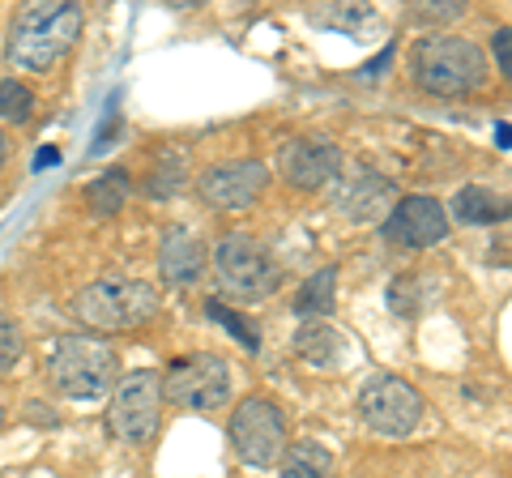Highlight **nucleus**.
Here are the masks:
<instances>
[{"mask_svg":"<svg viewBox=\"0 0 512 478\" xmlns=\"http://www.w3.org/2000/svg\"><path fill=\"white\" fill-rule=\"evenodd\" d=\"M359 419L384 440H406L423 423V397L402 376H372L359 389Z\"/></svg>","mask_w":512,"mask_h":478,"instance_id":"1a4fd4ad","label":"nucleus"},{"mask_svg":"<svg viewBox=\"0 0 512 478\" xmlns=\"http://www.w3.org/2000/svg\"><path fill=\"white\" fill-rule=\"evenodd\" d=\"M338 171H342V150L325 137H295L278 154V175L291 188H299V193L329 188Z\"/></svg>","mask_w":512,"mask_h":478,"instance_id":"ddd939ff","label":"nucleus"},{"mask_svg":"<svg viewBox=\"0 0 512 478\" xmlns=\"http://www.w3.org/2000/svg\"><path fill=\"white\" fill-rule=\"evenodd\" d=\"M410 73L419 90L440 94V99H457L487 82V56L483 47L461 39V35H423L414 43Z\"/></svg>","mask_w":512,"mask_h":478,"instance_id":"f03ea898","label":"nucleus"},{"mask_svg":"<svg viewBox=\"0 0 512 478\" xmlns=\"http://www.w3.org/2000/svg\"><path fill=\"white\" fill-rule=\"evenodd\" d=\"M5 163H9V133L0 129V171H5Z\"/></svg>","mask_w":512,"mask_h":478,"instance_id":"c85d7f7f","label":"nucleus"},{"mask_svg":"<svg viewBox=\"0 0 512 478\" xmlns=\"http://www.w3.org/2000/svg\"><path fill=\"white\" fill-rule=\"evenodd\" d=\"M201 274H205V244L175 222L158 239V278L167 286H197Z\"/></svg>","mask_w":512,"mask_h":478,"instance_id":"4468645a","label":"nucleus"},{"mask_svg":"<svg viewBox=\"0 0 512 478\" xmlns=\"http://www.w3.org/2000/svg\"><path fill=\"white\" fill-rule=\"evenodd\" d=\"M427 304H431V295H427L423 274H402V278H393V286H389V308L402 316V321H414V316H423Z\"/></svg>","mask_w":512,"mask_h":478,"instance_id":"412c9836","label":"nucleus"},{"mask_svg":"<svg viewBox=\"0 0 512 478\" xmlns=\"http://www.w3.org/2000/svg\"><path fill=\"white\" fill-rule=\"evenodd\" d=\"M124 201H128V175L116 167V171H103L99 180H90L86 184V205L99 218H111V214H120L124 210Z\"/></svg>","mask_w":512,"mask_h":478,"instance_id":"aec40b11","label":"nucleus"},{"mask_svg":"<svg viewBox=\"0 0 512 478\" xmlns=\"http://www.w3.org/2000/svg\"><path fill=\"white\" fill-rule=\"evenodd\" d=\"M30 116H35V94H30V86H22V82H13V77H5V82H0V120L26 124Z\"/></svg>","mask_w":512,"mask_h":478,"instance_id":"b1692460","label":"nucleus"},{"mask_svg":"<svg viewBox=\"0 0 512 478\" xmlns=\"http://www.w3.org/2000/svg\"><path fill=\"white\" fill-rule=\"evenodd\" d=\"M453 218L461 227H491V222L508 218V197L495 193V188H483V184H466V188H457V197H453Z\"/></svg>","mask_w":512,"mask_h":478,"instance_id":"dca6fc26","label":"nucleus"},{"mask_svg":"<svg viewBox=\"0 0 512 478\" xmlns=\"http://www.w3.org/2000/svg\"><path fill=\"white\" fill-rule=\"evenodd\" d=\"M47 372H52V385L64 397H73V402H99V397L116 389L120 359L94 333H64V338H56L52 355H47Z\"/></svg>","mask_w":512,"mask_h":478,"instance_id":"7ed1b4c3","label":"nucleus"},{"mask_svg":"<svg viewBox=\"0 0 512 478\" xmlns=\"http://www.w3.org/2000/svg\"><path fill=\"white\" fill-rule=\"evenodd\" d=\"M329 201L333 210L350 222H384L389 210L397 205V188L389 175H380L376 167H350V171H338L329 184Z\"/></svg>","mask_w":512,"mask_h":478,"instance_id":"9b49d317","label":"nucleus"},{"mask_svg":"<svg viewBox=\"0 0 512 478\" xmlns=\"http://www.w3.org/2000/svg\"><path fill=\"white\" fill-rule=\"evenodd\" d=\"M466 13V5H453V0H444L440 9H419V18H427V22H448V18H461Z\"/></svg>","mask_w":512,"mask_h":478,"instance_id":"bb28decb","label":"nucleus"},{"mask_svg":"<svg viewBox=\"0 0 512 478\" xmlns=\"http://www.w3.org/2000/svg\"><path fill=\"white\" fill-rule=\"evenodd\" d=\"M265 188H269V167L261 158H231V163H218L201 175L197 197L210 205V210L239 214V210H252V205L265 197Z\"/></svg>","mask_w":512,"mask_h":478,"instance_id":"9d476101","label":"nucleus"},{"mask_svg":"<svg viewBox=\"0 0 512 478\" xmlns=\"http://www.w3.org/2000/svg\"><path fill=\"white\" fill-rule=\"evenodd\" d=\"M82 26H86V13L73 0H35V5L18 9V18L9 26V43H5L9 69L43 73L77 43Z\"/></svg>","mask_w":512,"mask_h":478,"instance_id":"f257e3e1","label":"nucleus"},{"mask_svg":"<svg viewBox=\"0 0 512 478\" xmlns=\"http://www.w3.org/2000/svg\"><path fill=\"white\" fill-rule=\"evenodd\" d=\"M295 355L320 372H338L346 363V333L333 321H303L295 329Z\"/></svg>","mask_w":512,"mask_h":478,"instance_id":"2eb2a0df","label":"nucleus"},{"mask_svg":"<svg viewBox=\"0 0 512 478\" xmlns=\"http://www.w3.org/2000/svg\"><path fill=\"white\" fill-rule=\"evenodd\" d=\"M22 355H26V338H22L18 321H13L9 312H0V372H13Z\"/></svg>","mask_w":512,"mask_h":478,"instance_id":"393cba45","label":"nucleus"},{"mask_svg":"<svg viewBox=\"0 0 512 478\" xmlns=\"http://www.w3.org/2000/svg\"><path fill=\"white\" fill-rule=\"evenodd\" d=\"M184 175H188V154L184 150H163L158 154V163H154V171H150V180H146V193L158 197V201L180 193Z\"/></svg>","mask_w":512,"mask_h":478,"instance_id":"4be33fe9","label":"nucleus"},{"mask_svg":"<svg viewBox=\"0 0 512 478\" xmlns=\"http://www.w3.org/2000/svg\"><path fill=\"white\" fill-rule=\"evenodd\" d=\"M205 312H210V321L227 329L231 338H235L239 346H244V350H252V355H256V350H261V329H256V325L248 321V316L231 312L227 304H222V299H210V304H205Z\"/></svg>","mask_w":512,"mask_h":478,"instance_id":"5701e85b","label":"nucleus"},{"mask_svg":"<svg viewBox=\"0 0 512 478\" xmlns=\"http://www.w3.org/2000/svg\"><path fill=\"white\" fill-rule=\"evenodd\" d=\"M214 274L222 295L231 299H269L282 286V265L269 257V248L256 235L227 231L214 244Z\"/></svg>","mask_w":512,"mask_h":478,"instance_id":"39448f33","label":"nucleus"},{"mask_svg":"<svg viewBox=\"0 0 512 478\" xmlns=\"http://www.w3.org/2000/svg\"><path fill=\"white\" fill-rule=\"evenodd\" d=\"M158 308H163V299H158L154 282H141V278H99L82 286L73 299V316L86 329H99V333L141 329L154 321Z\"/></svg>","mask_w":512,"mask_h":478,"instance_id":"20e7f679","label":"nucleus"},{"mask_svg":"<svg viewBox=\"0 0 512 478\" xmlns=\"http://www.w3.org/2000/svg\"><path fill=\"white\" fill-rule=\"evenodd\" d=\"M380 235L393 248H436L448 235V210L436 197H397L389 218L380 222Z\"/></svg>","mask_w":512,"mask_h":478,"instance_id":"f8f14e48","label":"nucleus"},{"mask_svg":"<svg viewBox=\"0 0 512 478\" xmlns=\"http://www.w3.org/2000/svg\"><path fill=\"white\" fill-rule=\"evenodd\" d=\"M0 423H5V402H0Z\"/></svg>","mask_w":512,"mask_h":478,"instance_id":"c756f323","label":"nucleus"},{"mask_svg":"<svg viewBox=\"0 0 512 478\" xmlns=\"http://www.w3.org/2000/svg\"><path fill=\"white\" fill-rule=\"evenodd\" d=\"M111 436L133 444H150L158 436V423H163V372L154 368H137L116 380L111 389V410H107Z\"/></svg>","mask_w":512,"mask_h":478,"instance_id":"423d86ee","label":"nucleus"},{"mask_svg":"<svg viewBox=\"0 0 512 478\" xmlns=\"http://www.w3.org/2000/svg\"><path fill=\"white\" fill-rule=\"evenodd\" d=\"M508 39H512V35H508V26H504V30H495V43H491V47H495V60H500V73H504V77L512 73V43H508Z\"/></svg>","mask_w":512,"mask_h":478,"instance_id":"a878e982","label":"nucleus"},{"mask_svg":"<svg viewBox=\"0 0 512 478\" xmlns=\"http://www.w3.org/2000/svg\"><path fill=\"white\" fill-rule=\"evenodd\" d=\"M231 368L218 355H188L175 359L167 376H163V402L175 410H192V414H218L231 402Z\"/></svg>","mask_w":512,"mask_h":478,"instance_id":"6e6552de","label":"nucleus"},{"mask_svg":"<svg viewBox=\"0 0 512 478\" xmlns=\"http://www.w3.org/2000/svg\"><path fill=\"white\" fill-rule=\"evenodd\" d=\"M227 436H231L235 457L252 470H274L286 453V444H291L286 414L269 397H244L227 423Z\"/></svg>","mask_w":512,"mask_h":478,"instance_id":"0eeeda50","label":"nucleus"},{"mask_svg":"<svg viewBox=\"0 0 512 478\" xmlns=\"http://www.w3.org/2000/svg\"><path fill=\"white\" fill-rule=\"evenodd\" d=\"M333 299H338V265H325L295 291V312L303 321H329Z\"/></svg>","mask_w":512,"mask_h":478,"instance_id":"f3484780","label":"nucleus"},{"mask_svg":"<svg viewBox=\"0 0 512 478\" xmlns=\"http://www.w3.org/2000/svg\"><path fill=\"white\" fill-rule=\"evenodd\" d=\"M389 60H393V47H384V56H380V60H372V65L363 69V77H380V69L389 65Z\"/></svg>","mask_w":512,"mask_h":478,"instance_id":"cd10ccee","label":"nucleus"},{"mask_svg":"<svg viewBox=\"0 0 512 478\" xmlns=\"http://www.w3.org/2000/svg\"><path fill=\"white\" fill-rule=\"evenodd\" d=\"M308 22L325 30H342V35H359V30L376 22V9L372 5H312Z\"/></svg>","mask_w":512,"mask_h":478,"instance_id":"6ab92c4d","label":"nucleus"},{"mask_svg":"<svg viewBox=\"0 0 512 478\" xmlns=\"http://www.w3.org/2000/svg\"><path fill=\"white\" fill-rule=\"evenodd\" d=\"M278 466H282V478H329L333 474V457H329L325 444L299 440V444H286Z\"/></svg>","mask_w":512,"mask_h":478,"instance_id":"a211bd4d","label":"nucleus"}]
</instances>
